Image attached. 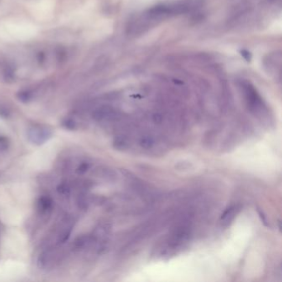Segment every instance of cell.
I'll return each mask as SVG.
<instances>
[{
	"mask_svg": "<svg viewBox=\"0 0 282 282\" xmlns=\"http://www.w3.org/2000/svg\"><path fill=\"white\" fill-rule=\"evenodd\" d=\"M281 53H270L267 56V58L264 60V68L267 70V73L270 75H272L274 77L280 75V70H281Z\"/></svg>",
	"mask_w": 282,
	"mask_h": 282,
	"instance_id": "7",
	"label": "cell"
},
{
	"mask_svg": "<svg viewBox=\"0 0 282 282\" xmlns=\"http://www.w3.org/2000/svg\"><path fill=\"white\" fill-rule=\"evenodd\" d=\"M95 237L90 235H81L75 238L73 242L72 249L74 252H80L83 250L86 249L95 242Z\"/></svg>",
	"mask_w": 282,
	"mask_h": 282,
	"instance_id": "8",
	"label": "cell"
},
{
	"mask_svg": "<svg viewBox=\"0 0 282 282\" xmlns=\"http://www.w3.org/2000/svg\"><path fill=\"white\" fill-rule=\"evenodd\" d=\"M92 117L96 122H113L119 117V113L110 106H101L93 112Z\"/></svg>",
	"mask_w": 282,
	"mask_h": 282,
	"instance_id": "4",
	"label": "cell"
},
{
	"mask_svg": "<svg viewBox=\"0 0 282 282\" xmlns=\"http://www.w3.org/2000/svg\"><path fill=\"white\" fill-rule=\"evenodd\" d=\"M239 87L244 95L247 105L251 111L255 113L262 112L264 110L265 105L261 95L257 92L252 83L246 80H242L239 83Z\"/></svg>",
	"mask_w": 282,
	"mask_h": 282,
	"instance_id": "2",
	"label": "cell"
},
{
	"mask_svg": "<svg viewBox=\"0 0 282 282\" xmlns=\"http://www.w3.org/2000/svg\"><path fill=\"white\" fill-rule=\"evenodd\" d=\"M62 126L65 129L70 130V131H75L77 129V122H75L73 118H66L62 122Z\"/></svg>",
	"mask_w": 282,
	"mask_h": 282,
	"instance_id": "14",
	"label": "cell"
},
{
	"mask_svg": "<svg viewBox=\"0 0 282 282\" xmlns=\"http://www.w3.org/2000/svg\"><path fill=\"white\" fill-rule=\"evenodd\" d=\"M140 146L145 149H149L154 145V139L151 136H143L140 139Z\"/></svg>",
	"mask_w": 282,
	"mask_h": 282,
	"instance_id": "13",
	"label": "cell"
},
{
	"mask_svg": "<svg viewBox=\"0 0 282 282\" xmlns=\"http://www.w3.org/2000/svg\"><path fill=\"white\" fill-rule=\"evenodd\" d=\"M153 121L157 122V123H160V122H162V121H163V117H162L161 115L156 114L155 116L153 117Z\"/></svg>",
	"mask_w": 282,
	"mask_h": 282,
	"instance_id": "19",
	"label": "cell"
},
{
	"mask_svg": "<svg viewBox=\"0 0 282 282\" xmlns=\"http://www.w3.org/2000/svg\"><path fill=\"white\" fill-rule=\"evenodd\" d=\"M76 205L80 210H86L89 208L90 201H89V199L86 195L81 194L78 196L77 200H76Z\"/></svg>",
	"mask_w": 282,
	"mask_h": 282,
	"instance_id": "12",
	"label": "cell"
},
{
	"mask_svg": "<svg viewBox=\"0 0 282 282\" xmlns=\"http://www.w3.org/2000/svg\"><path fill=\"white\" fill-rule=\"evenodd\" d=\"M57 252L54 248H48L41 253L38 259V266L43 270L50 269L57 262Z\"/></svg>",
	"mask_w": 282,
	"mask_h": 282,
	"instance_id": "6",
	"label": "cell"
},
{
	"mask_svg": "<svg viewBox=\"0 0 282 282\" xmlns=\"http://www.w3.org/2000/svg\"><path fill=\"white\" fill-rule=\"evenodd\" d=\"M237 205H232L227 208V210H225V212L223 213L221 216V220L223 224H230V222L234 219L235 216L237 215Z\"/></svg>",
	"mask_w": 282,
	"mask_h": 282,
	"instance_id": "10",
	"label": "cell"
},
{
	"mask_svg": "<svg viewBox=\"0 0 282 282\" xmlns=\"http://www.w3.org/2000/svg\"><path fill=\"white\" fill-rule=\"evenodd\" d=\"M257 211H258V214H259L260 218H261V220H262V223L264 224L265 226L268 227V226H269V225H268V221H267V217L265 216L264 213L262 212V211H261L259 209L257 210Z\"/></svg>",
	"mask_w": 282,
	"mask_h": 282,
	"instance_id": "18",
	"label": "cell"
},
{
	"mask_svg": "<svg viewBox=\"0 0 282 282\" xmlns=\"http://www.w3.org/2000/svg\"><path fill=\"white\" fill-rule=\"evenodd\" d=\"M114 145L118 149H124L127 147V141L124 137H117L114 141Z\"/></svg>",
	"mask_w": 282,
	"mask_h": 282,
	"instance_id": "17",
	"label": "cell"
},
{
	"mask_svg": "<svg viewBox=\"0 0 282 282\" xmlns=\"http://www.w3.org/2000/svg\"><path fill=\"white\" fill-rule=\"evenodd\" d=\"M57 192L61 197L67 199L68 197H70L71 194V188L67 183H61L58 185Z\"/></svg>",
	"mask_w": 282,
	"mask_h": 282,
	"instance_id": "11",
	"label": "cell"
},
{
	"mask_svg": "<svg viewBox=\"0 0 282 282\" xmlns=\"http://www.w3.org/2000/svg\"><path fill=\"white\" fill-rule=\"evenodd\" d=\"M53 137V132L43 125H33L28 130V138L34 145H43Z\"/></svg>",
	"mask_w": 282,
	"mask_h": 282,
	"instance_id": "3",
	"label": "cell"
},
{
	"mask_svg": "<svg viewBox=\"0 0 282 282\" xmlns=\"http://www.w3.org/2000/svg\"><path fill=\"white\" fill-rule=\"evenodd\" d=\"M90 168V163H88V162H82V163H80V165L78 166L77 169H76V173H78L79 175H83V174L87 172Z\"/></svg>",
	"mask_w": 282,
	"mask_h": 282,
	"instance_id": "16",
	"label": "cell"
},
{
	"mask_svg": "<svg viewBox=\"0 0 282 282\" xmlns=\"http://www.w3.org/2000/svg\"><path fill=\"white\" fill-rule=\"evenodd\" d=\"M200 5L198 0H184L153 6L137 13L128 21L127 33L134 37L142 35L164 21L190 13Z\"/></svg>",
	"mask_w": 282,
	"mask_h": 282,
	"instance_id": "1",
	"label": "cell"
},
{
	"mask_svg": "<svg viewBox=\"0 0 282 282\" xmlns=\"http://www.w3.org/2000/svg\"><path fill=\"white\" fill-rule=\"evenodd\" d=\"M37 209L39 214L43 216L50 215L53 209V201L52 198L47 195L41 196L37 202Z\"/></svg>",
	"mask_w": 282,
	"mask_h": 282,
	"instance_id": "9",
	"label": "cell"
},
{
	"mask_svg": "<svg viewBox=\"0 0 282 282\" xmlns=\"http://www.w3.org/2000/svg\"><path fill=\"white\" fill-rule=\"evenodd\" d=\"M9 147H10V141L8 137L0 135V151L6 152L9 149Z\"/></svg>",
	"mask_w": 282,
	"mask_h": 282,
	"instance_id": "15",
	"label": "cell"
},
{
	"mask_svg": "<svg viewBox=\"0 0 282 282\" xmlns=\"http://www.w3.org/2000/svg\"><path fill=\"white\" fill-rule=\"evenodd\" d=\"M190 227L186 224L180 225L173 231L169 240V246L172 248L180 247L183 243L187 242L190 237Z\"/></svg>",
	"mask_w": 282,
	"mask_h": 282,
	"instance_id": "5",
	"label": "cell"
}]
</instances>
